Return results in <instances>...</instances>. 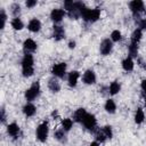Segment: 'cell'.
Wrapping results in <instances>:
<instances>
[{
	"mask_svg": "<svg viewBox=\"0 0 146 146\" xmlns=\"http://www.w3.org/2000/svg\"><path fill=\"white\" fill-rule=\"evenodd\" d=\"M33 64H34L33 56L31 54H25L23 59H22V73L25 78L33 75V73H34Z\"/></svg>",
	"mask_w": 146,
	"mask_h": 146,
	"instance_id": "cell-1",
	"label": "cell"
},
{
	"mask_svg": "<svg viewBox=\"0 0 146 146\" xmlns=\"http://www.w3.org/2000/svg\"><path fill=\"white\" fill-rule=\"evenodd\" d=\"M100 16V10L98 8H95V9H89V8H84L82 14H81V17L86 21V22H96Z\"/></svg>",
	"mask_w": 146,
	"mask_h": 146,
	"instance_id": "cell-2",
	"label": "cell"
},
{
	"mask_svg": "<svg viewBox=\"0 0 146 146\" xmlns=\"http://www.w3.org/2000/svg\"><path fill=\"white\" fill-rule=\"evenodd\" d=\"M39 94H40V83L36 81L25 91V98H26V100L32 102L39 96Z\"/></svg>",
	"mask_w": 146,
	"mask_h": 146,
	"instance_id": "cell-3",
	"label": "cell"
},
{
	"mask_svg": "<svg viewBox=\"0 0 146 146\" xmlns=\"http://www.w3.org/2000/svg\"><path fill=\"white\" fill-rule=\"evenodd\" d=\"M48 131H49L48 123H47V122H42V123L36 128V138H38L41 143H44V141L47 140V137H48Z\"/></svg>",
	"mask_w": 146,
	"mask_h": 146,
	"instance_id": "cell-4",
	"label": "cell"
},
{
	"mask_svg": "<svg viewBox=\"0 0 146 146\" xmlns=\"http://www.w3.org/2000/svg\"><path fill=\"white\" fill-rule=\"evenodd\" d=\"M82 124L84 125L86 129H88V130H90V131H94L95 128H96V124H97V120H96V117H95L94 114L87 113L86 117H84L83 121H82Z\"/></svg>",
	"mask_w": 146,
	"mask_h": 146,
	"instance_id": "cell-5",
	"label": "cell"
},
{
	"mask_svg": "<svg viewBox=\"0 0 146 146\" xmlns=\"http://www.w3.org/2000/svg\"><path fill=\"white\" fill-rule=\"evenodd\" d=\"M65 72H66V64L65 63H58L51 67V73L57 78H64Z\"/></svg>",
	"mask_w": 146,
	"mask_h": 146,
	"instance_id": "cell-6",
	"label": "cell"
},
{
	"mask_svg": "<svg viewBox=\"0 0 146 146\" xmlns=\"http://www.w3.org/2000/svg\"><path fill=\"white\" fill-rule=\"evenodd\" d=\"M129 7H130V9H131V11L133 13V15L136 16H138L140 13H143L144 11V9H145V7H144V2L143 1H140V0H133V1H131L130 3H129Z\"/></svg>",
	"mask_w": 146,
	"mask_h": 146,
	"instance_id": "cell-7",
	"label": "cell"
},
{
	"mask_svg": "<svg viewBox=\"0 0 146 146\" xmlns=\"http://www.w3.org/2000/svg\"><path fill=\"white\" fill-rule=\"evenodd\" d=\"M112 48H113L112 40H110V39H104V40L100 42L99 50H100V54H102V55H104V56L110 55L111 51H112Z\"/></svg>",
	"mask_w": 146,
	"mask_h": 146,
	"instance_id": "cell-8",
	"label": "cell"
},
{
	"mask_svg": "<svg viewBox=\"0 0 146 146\" xmlns=\"http://www.w3.org/2000/svg\"><path fill=\"white\" fill-rule=\"evenodd\" d=\"M82 80H83V82L86 84H94L96 82V74H95V72L91 71V70H87L83 73Z\"/></svg>",
	"mask_w": 146,
	"mask_h": 146,
	"instance_id": "cell-9",
	"label": "cell"
},
{
	"mask_svg": "<svg viewBox=\"0 0 146 146\" xmlns=\"http://www.w3.org/2000/svg\"><path fill=\"white\" fill-rule=\"evenodd\" d=\"M65 16V10L60 9V8H56V9H52L51 13H50V18L54 21V22H60L63 19V17Z\"/></svg>",
	"mask_w": 146,
	"mask_h": 146,
	"instance_id": "cell-10",
	"label": "cell"
},
{
	"mask_svg": "<svg viewBox=\"0 0 146 146\" xmlns=\"http://www.w3.org/2000/svg\"><path fill=\"white\" fill-rule=\"evenodd\" d=\"M52 36L55 38V40H62L65 38V31L63 29V26L59 25H54L52 27Z\"/></svg>",
	"mask_w": 146,
	"mask_h": 146,
	"instance_id": "cell-11",
	"label": "cell"
},
{
	"mask_svg": "<svg viewBox=\"0 0 146 146\" xmlns=\"http://www.w3.org/2000/svg\"><path fill=\"white\" fill-rule=\"evenodd\" d=\"M23 48H24V51L26 54H30V52H32L36 49V43L32 39H26L23 43Z\"/></svg>",
	"mask_w": 146,
	"mask_h": 146,
	"instance_id": "cell-12",
	"label": "cell"
},
{
	"mask_svg": "<svg viewBox=\"0 0 146 146\" xmlns=\"http://www.w3.org/2000/svg\"><path fill=\"white\" fill-rule=\"evenodd\" d=\"M80 76V73L78 71H72L68 73V76H67V82H68V86L70 87H75L76 83H78V79Z\"/></svg>",
	"mask_w": 146,
	"mask_h": 146,
	"instance_id": "cell-13",
	"label": "cell"
},
{
	"mask_svg": "<svg viewBox=\"0 0 146 146\" xmlns=\"http://www.w3.org/2000/svg\"><path fill=\"white\" fill-rule=\"evenodd\" d=\"M27 29L31 31V32H39L40 29H41V22L36 18H33L29 22V25H27Z\"/></svg>",
	"mask_w": 146,
	"mask_h": 146,
	"instance_id": "cell-14",
	"label": "cell"
},
{
	"mask_svg": "<svg viewBox=\"0 0 146 146\" xmlns=\"http://www.w3.org/2000/svg\"><path fill=\"white\" fill-rule=\"evenodd\" d=\"M86 115H87V112H86L84 108H78V110L74 112V114H73V119H74V121L82 123V121H83V119L86 117Z\"/></svg>",
	"mask_w": 146,
	"mask_h": 146,
	"instance_id": "cell-15",
	"label": "cell"
},
{
	"mask_svg": "<svg viewBox=\"0 0 146 146\" xmlns=\"http://www.w3.org/2000/svg\"><path fill=\"white\" fill-rule=\"evenodd\" d=\"M48 88L52 91V92H58L60 90V83L58 82V80L56 78H51L48 82Z\"/></svg>",
	"mask_w": 146,
	"mask_h": 146,
	"instance_id": "cell-16",
	"label": "cell"
},
{
	"mask_svg": "<svg viewBox=\"0 0 146 146\" xmlns=\"http://www.w3.org/2000/svg\"><path fill=\"white\" fill-rule=\"evenodd\" d=\"M133 66H135V64H133V60H132V58L130 56L122 60V67H123L124 71L130 72V71L133 70Z\"/></svg>",
	"mask_w": 146,
	"mask_h": 146,
	"instance_id": "cell-17",
	"label": "cell"
},
{
	"mask_svg": "<svg viewBox=\"0 0 146 146\" xmlns=\"http://www.w3.org/2000/svg\"><path fill=\"white\" fill-rule=\"evenodd\" d=\"M23 112H24V114H25L26 116H33V115L35 114V112H36V107H35L33 104L27 103V104L23 107Z\"/></svg>",
	"mask_w": 146,
	"mask_h": 146,
	"instance_id": "cell-18",
	"label": "cell"
},
{
	"mask_svg": "<svg viewBox=\"0 0 146 146\" xmlns=\"http://www.w3.org/2000/svg\"><path fill=\"white\" fill-rule=\"evenodd\" d=\"M105 110H106V112L110 113V114L115 113L116 105H115V103H114L113 99H107V100H106V103H105Z\"/></svg>",
	"mask_w": 146,
	"mask_h": 146,
	"instance_id": "cell-19",
	"label": "cell"
},
{
	"mask_svg": "<svg viewBox=\"0 0 146 146\" xmlns=\"http://www.w3.org/2000/svg\"><path fill=\"white\" fill-rule=\"evenodd\" d=\"M7 132L11 136V137H16L19 132V127L16 124V123H10L8 127H7Z\"/></svg>",
	"mask_w": 146,
	"mask_h": 146,
	"instance_id": "cell-20",
	"label": "cell"
},
{
	"mask_svg": "<svg viewBox=\"0 0 146 146\" xmlns=\"http://www.w3.org/2000/svg\"><path fill=\"white\" fill-rule=\"evenodd\" d=\"M141 39V30L140 29H136L132 34H131V43H136L138 44L139 40Z\"/></svg>",
	"mask_w": 146,
	"mask_h": 146,
	"instance_id": "cell-21",
	"label": "cell"
},
{
	"mask_svg": "<svg viewBox=\"0 0 146 146\" xmlns=\"http://www.w3.org/2000/svg\"><path fill=\"white\" fill-rule=\"evenodd\" d=\"M55 138L60 141V143H65L66 141V135H65V130L64 129H59L55 131Z\"/></svg>",
	"mask_w": 146,
	"mask_h": 146,
	"instance_id": "cell-22",
	"label": "cell"
},
{
	"mask_svg": "<svg viewBox=\"0 0 146 146\" xmlns=\"http://www.w3.org/2000/svg\"><path fill=\"white\" fill-rule=\"evenodd\" d=\"M145 119V115H144V111L141 108H138L136 111V114H135V122L137 124H140Z\"/></svg>",
	"mask_w": 146,
	"mask_h": 146,
	"instance_id": "cell-23",
	"label": "cell"
},
{
	"mask_svg": "<svg viewBox=\"0 0 146 146\" xmlns=\"http://www.w3.org/2000/svg\"><path fill=\"white\" fill-rule=\"evenodd\" d=\"M120 89H121L120 83H119V82H116V81L112 82V83L110 84V88H108V90H110V94H111V95H116V94L120 91Z\"/></svg>",
	"mask_w": 146,
	"mask_h": 146,
	"instance_id": "cell-24",
	"label": "cell"
},
{
	"mask_svg": "<svg viewBox=\"0 0 146 146\" xmlns=\"http://www.w3.org/2000/svg\"><path fill=\"white\" fill-rule=\"evenodd\" d=\"M11 26H13L15 30H22V29L24 27V24H23V22L21 21V18L16 17V18H14V19L11 21Z\"/></svg>",
	"mask_w": 146,
	"mask_h": 146,
	"instance_id": "cell-25",
	"label": "cell"
},
{
	"mask_svg": "<svg viewBox=\"0 0 146 146\" xmlns=\"http://www.w3.org/2000/svg\"><path fill=\"white\" fill-rule=\"evenodd\" d=\"M129 55H130V57H137V55H138V44L130 42V44H129Z\"/></svg>",
	"mask_w": 146,
	"mask_h": 146,
	"instance_id": "cell-26",
	"label": "cell"
},
{
	"mask_svg": "<svg viewBox=\"0 0 146 146\" xmlns=\"http://www.w3.org/2000/svg\"><path fill=\"white\" fill-rule=\"evenodd\" d=\"M72 125H73V121H72L71 119H64V120L62 121V127H63V129H64L65 131L71 130Z\"/></svg>",
	"mask_w": 146,
	"mask_h": 146,
	"instance_id": "cell-27",
	"label": "cell"
},
{
	"mask_svg": "<svg viewBox=\"0 0 146 146\" xmlns=\"http://www.w3.org/2000/svg\"><path fill=\"white\" fill-rule=\"evenodd\" d=\"M111 40H112V41H115V42L120 41V40H121V32H120L119 30H114V31L111 33Z\"/></svg>",
	"mask_w": 146,
	"mask_h": 146,
	"instance_id": "cell-28",
	"label": "cell"
},
{
	"mask_svg": "<svg viewBox=\"0 0 146 146\" xmlns=\"http://www.w3.org/2000/svg\"><path fill=\"white\" fill-rule=\"evenodd\" d=\"M106 138H107V137L105 136V133H104V131H103V129H102V130H98V131L96 132V139H97V141H100V143H104Z\"/></svg>",
	"mask_w": 146,
	"mask_h": 146,
	"instance_id": "cell-29",
	"label": "cell"
},
{
	"mask_svg": "<svg viewBox=\"0 0 146 146\" xmlns=\"http://www.w3.org/2000/svg\"><path fill=\"white\" fill-rule=\"evenodd\" d=\"M102 129H103V131H104V133H105V136L107 138H112L113 137V131H112V127L111 125H105Z\"/></svg>",
	"mask_w": 146,
	"mask_h": 146,
	"instance_id": "cell-30",
	"label": "cell"
},
{
	"mask_svg": "<svg viewBox=\"0 0 146 146\" xmlns=\"http://www.w3.org/2000/svg\"><path fill=\"white\" fill-rule=\"evenodd\" d=\"M11 13H13V15L15 16V18L19 15V13H21V6L18 5V3H14L13 6H11Z\"/></svg>",
	"mask_w": 146,
	"mask_h": 146,
	"instance_id": "cell-31",
	"label": "cell"
},
{
	"mask_svg": "<svg viewBox=\"0 0 146 146\" xmlns=\"http://www.w3.org/2000/svg\"><path fill=\"white\" fill-rule=\"evenodd\" d=\"M0 18H1V29H3L5 24H6V19H7V15L3 9H1V11H0Z\"/></svg>",
	"mask_w": 146,
	"mask_h": 146,
	"instance_id": "cell-32",
	"label": "cell"
},
{
	"mask_svg": "<svg viewBox=\"0 0 146 146\" xmlns=\"http://www.w3.org/2000/svg\"><path fill=\"white\" fill-rule=\"evenodd\" d=\"M25 5H26L27 8H33V7L36 5V1H35V0H27V1L25 2Z\"/></svg>",
	"mask_w": 146,
	"mask_h": 146,
	"instance_id": "cell-33",
	"label": "cell"
},
{
	"mask_svg": "<svg viewBox=\"0 0 146 146\" xmlns=\"http://www.w3.org/2000/svg\"><path fill=\"white\" fill-rule=\"evenodd\" d=\"M139 29L140 30H146V18H144L139 22Z\"/></svg>",
	"mask_w": 146,
	"mask_h": 146,
	"instance_id": "cell-34",
	"label": "cell"
},
{
	"mask_svg": "<svg viewBox=\"0 0 146 146\" xmlns=\"http://www.w3.org/2000/svg\"><path fill=\"white\" fill-rule=\"evenodd\" d=\"M141 89H143V91H144V94L146 95V79L141 81Z\"/></svg>",
	"mask_w": 146,
	"mask_h": 146,
	"instance_id": "cell-35",
	"label": "cell"
},
{
	"mask_svg": "<svg viewBox=\"0 0 146 146\" xmlns=\"http://www.w3.org/2000/svg\"><path fill=\"white\" fill-rule=\"evenodd\" d=\"M6 121V114H5V108H1V122Z\"/></svg>",
	"mask_w": 146,
	"mask_h": 146,
	"instance_id": "cell-36",
	"label": "cell"
},
{
	"mask_svg": "<svg viewBox=\"0 0 146 146\" xmlns=\"http://www.w3.org/2000/svg\"><path fill=\"white\" fill-rule=\"evenodd\" d=\"M68 47L72 49V48H74L75 47V42L74 41H70V43H68Z\"/></svg>",
	"mask_w": 146,
	"mask_h": 146,
	"instance_id": "cell-37",
	"label": "cell"
},
{
	"mask_svg": "<svg viewBox=\"0 0 146 146\" xmlns=\"http://www.w3.org/2000/svg\"><path fill=\"white\" fill-rule=\"evenodd\" d=\"M89 146H98V143H97V141H94V143H91Z\"/></svg>",
	"mask_w": 146,
	"mask_h": 146,
	"instance_id": "cell-38",
	"label": "cell"
},
{
	"mask_svg": "<svg viewBox=\"0 0 146 146\" xmlns=\"http://www.w3.org/2000/svg\"><path fill=\"white\" fill-rule=\"evenodd\" d=\"M145 107H146V97H145Z\"/></svg>",
	"mask_w": 146,
	"mask_h": 146,
	"instance_id": "cell-39",
	"label": "cell"
}]
</instances>
